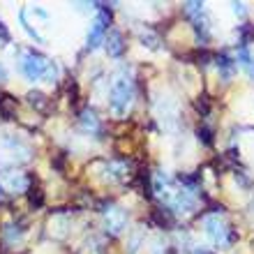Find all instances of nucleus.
Here are the masks:
<instances>
[{
	"mask_svg": "<svg viewBox=\"0 0 254 254\" xmlns=\"http://www.w3.org/2000/svg\"><path fill=\"white\" fill-rule=\"evenodd\" d=\"M104 42H107V54L111 56V58H121V56L125 54V40H123V35L118 33V30H109Z\"/></svg>",
	"mask_w": 254,
	"mask_h": 254,
	"instance_id": "6e6552de",
	"label": "nucleus"
},
{
	"mask_svg": "<svg viewBox=\"0 0 254 254\" xmlns=\"http://www.w3.org/2000/svg\"><path fill=\"white\" fill-rule=\"evenodd\" d=\"M203 231H206V236L220 250H229L238 241V234L222 220L220 213H213V215H206V217H203Z\"/></svg>",
	"mask_w": 254,
	"mask_h": 254,
	"instance_id": "f03ea898",
	"label": "nucleus"
},
{
	"mask_svg": "<svg viewBox=\"0 0 254 254\" xmlns=\"http://www.w3.org/2000/svg\"><path fill=\"white\" fill-rule=\"evenodd\" d=\"M217 69H220L222 79H231L236 74V61L227 54H220L217 56Z\"/></svg>",
	"mask_w": 254,
	"mask_h": 254,
	"instance_id": "9d476101",
	"label": "nucleus"
},
{
	"mask_svg": "<svg viewBox=\"0 0 254 254\" xmlns=\"http://www.w3.org/2000/svg\"><path fill=\"white\" fill-rule=\"evenodd\" d=\"M236 63H241V67H245L248 69L250 65L254 63V58H252V54H250V49L248 47H238V56H236Z\"/></svg>",
	"mask_w": 254,
	"mask_h": 254,
	"instance_id": "4468645a",
	"label": "nucleus"
},
{
	"mask_svg": "<svg viewBox=\"0 0 254 254\" xmlns=\"http://www.w3.org/2000/svg\"><path fill=\"white\" fill-rule=\"evenodd\" d=\"M139 40L143 42V47H148V49H157V47H160V37H157L155 33H150V30H141Z\"/></svg>",
	"mask_w": 254,
	"mask_h": 254,
	"instance_id": "ddd939ff",
	"label": "nucleus"
},
{
	"mask_svg": "<svg viewBox=\"0 0 254 254\" xmlns=\"http://www.w3.org/2000/svg\"><path fill=\"white\" fill-rule=\"evenodd\" d=\"M0 40H2V42L12 40V35H9V30H7V26H5V21H2V19H0Z\"/></svg>",
	"mask_w": 254,
	"mask_h": 254,
	"instance_id": "6ab92c4d",
	"label": "nucleus"
},
{
	"mask_svg": "<svg viewBox=\"0 0 254 254\" xmlns=\"http://www.w3.org/2000/svg\"><path fill=\"white\" fill-rule=\"evenodd\" d=\"M0 79H5V67L0 65Z\"/></svg>",
	"mask_w": 254,
	"mask_h": 254,
	"instance_id": "4be33fe9",
	"label": "nucleus"
},
{
	"mask_svg": "<svg viewBox=\"0 0 254 254\" xmlns=\"http://www.w3.org/2000/svg\"><path fill=\"white\" fill-rule=\"evenodd\" d=\"M28 100H30V104H33V107L47 109V97H44L42 93H30V95H28Z\"/></svg>",
	"mask_w": 254,
	"mask_h": 254,
	"instance_id": "f3484780",
	"label": "nucleus"
},
{
	"mask_svg": "<svg viewBox=\"0 0 254 254\" xmlns=\"http://www.w3.org/2000/svg\"><path fill=\"white\" fill-rule=\"evenodd\" d=\"M7 188L12 192H26L28 190V178L23 174H12L7 178Z\"/></svg>",
	"mask_w": 254,
	"mask_h": 254,
	"instance_id": "9b49d317",
	"label": "nucleus"
},
{
	"mask_svg": "<svg viewBox=\"0 0 254 254\" xmlns=\"http://www.w3.org/2000/svg\"><path fill=\"white\" fill-rule=\"evenodd\" d=\"M194 254H213V252H208V250H201L199 248V250H194Z\"/></svg>",
	"mask_w": 254,
	"mask_h": 254,
	"instance_id": "412c9836",
	"label": "nucleus"
},
{
	"mask_svg": "<svg viewBox=\"0 0 254 254\" xmlns=\"http://www.w3.org/2000/svg\"><path fill=\"white\" fill-rule=\"evenodd\" d=\"M109 23H111V12H107V7L102 5L100 7V14H97V19L93 21V26H90V33H88V49H97L102 42L107 40L109 35Z\"/></svg>",
	"mask_w": 254,
	"mask_h": 254,
	"instance_id": "20e7f679",
	"label": "nucleus"
},
{
	"mask_svg": "<svg viewBox=\"0 0 254 254\" xmlns=\"http://www.w3.org/2000/svg\"><path fill=\"white\" fill-rule=\"evenodd\" d=\"M102 217H104V224H107V231L109 234H123L127 229V213L123 210L121 206H114V203H109V206H104V210H102Z\"/></svg>",
	"mask_w": 254,
	"mask_h": 254,
	"instance_id": "39448f33",
	"label": "nucleus"
},
{
	"mask_svg": "<svg viewBox=\"0 0 254 254\" xmlns=\"http://www.w3.org/2000/svg\"><path fill=\"white\" fill-rule=\"evenodd\" d=\"M234 12L238 14V16H245V12H248V9H245V2H234Z\"/></svg>",
	"mask_w": 254,
	"mask_h": 254,
	"instance_id": "aec40b11",
	"label": "nucleus"
},
{
	"mask_svg": "<svg viewBox=\"0 0 254 254\" xmlns=\"http://www.w3.org/2000/svg\"><path fill=\"white\" fill-rule=\"evenodd\" d=\"M58 74H61V69H58V65H56L54 61H51V63H49V67H47V72H44V79H42V81L54 83V81H58Z\"/></svg>",
	"mask_w": 254,
	"mask_h": 254,
	"instance_id": "2eb2a0df",
	"label": "nucleus"
},
{
	"mask_svg": "<svg viewBox=\"0 0 254 254\" xmlns=\"http://www.w3.org/2000/svg\"><path fill=\"white\" fill-rule=\"evenodd\" d=\"M196 134H199V141L203 143V146H213V132H210L206 125H201Z\"/></svg>",
	"mask_w": 254,
	"mask_h": 254,
	"instance_id": "dca6fc26",
	"label": "nucleus"
},
{
	"mask_svg": "<svg viewBox=\"0 0 254 254\" xmlns=\"http://www.w3.org/2000/svg\"><path fill=\"white\" fill-rule=\"evenodd\" d=\"M102 178L107 183H118L127 178V164L125 162H107L102 167Z\"/></svg>",
	"mask_w": 254,
	"mask_h": 254,
	"instance_id": "0eeeda50",
	"label": "nucleus"
},
{
	"mask_svg": "<svg viewBox=\"0 0 254 254\" xmlns=\"http://www.w3.org/2000/svg\"><path fill=\"white\" fill-rule=\"evenodd\" d=\"M169 206H171L174 213L188 215L196 208V196H194V192H190V190L183 188L181 192H176L174 196H169Z\"/></svg>",
	"mask_w": 254,
	"mask_h": 254,
	"instance_id": "423d86ee",
	"label": "nucleus"
},
{
	"mask_svg": "<svg viewBox=\"0 0 254 254\" xmlns=\"http://www.w3.org/2000/svg\"><path fill=\"white\" fill-rule=\"evenodd\" d=\"M134 102V81L129 76H118L109 90V109L114 116H125Z\"/></svg>",
	"mask_w": 254,
	"mask_h": 254,
	"instance_id": "f257e3e1",
	"label": "nucleus"
},
{
	"mask_svg": "<svg viewBox=\"0 0 254 254\" xmlns=\"http://www.w3.org/2000/svg\"><path fill=\"white\" fill-rule=\"evenodd\" d=\"M19 21H21V26H23V30H26V33L30 35V37H33L35 42L44 44V37H42V35L37 33V30H35V28L30 26V23H28V19H26V9H21V12H19Z\"/></svg>",
	"mask_w": 254,
	"mask_h": 254,
	"instance_id": "f8f14e48",
	"label": "nucleus"
},
{
	"mask_svg": "<svg viewBox=\"0 0 254 254\" xmlns=\"http://www.w3.org/2000/svg\"><path fill=\"white\" fill-rule=\"evenodd\" d=\"M79 121L86 132H100V118H97V114H95L93 109H83L79 116Z\"/></svg>",
	"mask_w": 254,
	"mask_h": 254,
	"instance_id": "1a4fd4ad",
	"label": "nucleus"
},
{
	"mask_svg": "<svg viewBox=\"0 0 254 254\" xmlns=\"http://www.w3.org/2000/svg\"><path fill=\"white\" fill-rule=\"evenodd\" d=\"M49 63H51L49 58H44V56L37 54L35 49H30V51H26V54L21 56L19 69L28 81H42L44 79V72H47Z\"/></svg>",
	"mask_w": 254,
	"mask_h": 254,
	"instance_id": "7ed1b4c3",
	"label": "nucleus"
},
{
	"mask_svg": "<svg viewBox=\"0 0 254 254\" xmlns=\"http://www.w3.org/2000/svg\"><path fill=\"white\" fill-rule=\"evenodd\" d=\"M2 236H5L7 241H19V231H16V227H12V224H5V229H2Z\"/></svg>",
	"mask_w": 254,
	"mask_h": 254,
	"instance_id": "a211bd4d",
	"label": "nucleus"
}]
</instances>
